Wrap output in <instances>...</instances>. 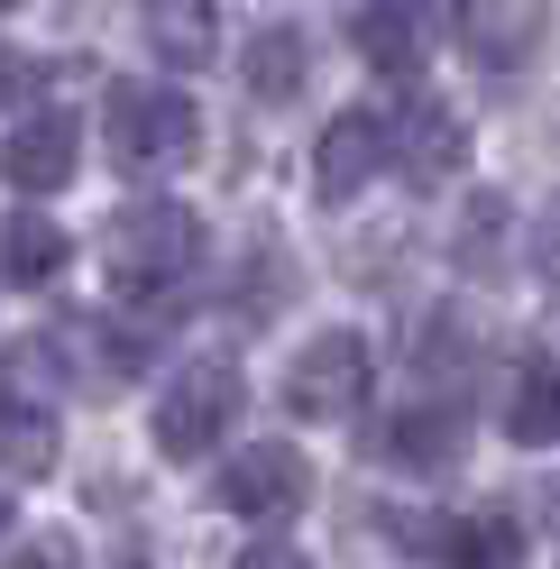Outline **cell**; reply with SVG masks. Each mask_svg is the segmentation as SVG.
I'll list each match as a JSON object with an SVG mask.
<instances>
[{
    "label": "cell",
    "instance_id": "cell-1",
    "mask_svg": "<svg viewBox=\"0 0 560 569\" xmlns=\"http://www.w3.org/2000/svg\"><path fill=\"white\" fill-rule=\"evenodd\" d=\"M101 148H111L120 174H174L202 148V111L166 83H120L101 101Z\"/></svg>",
    "mask_w": 560,
    "mask_h": 569
},
{
    "label": "cell",
    "instance_id": "cell-2",
    "mask_svg": "<svg viewBox=\"0 0 560 569\" xmlns=\"http://www.w3.org/2000/svg\"><path fill=\"white\" fill-rule=\"evenodd\" d=\"M101 267H111L120 295H166V284H184L202 267V221L184 202H138L101 230Z\"/></svg>",
    "mask_w": 560,
    "mask_h": 569
},
{
    "label": "cell",
    "instance_id": "cell-3",
    "mask_svg": "<svg viewBox=\"0 0 560 569\" xmlns=\"http://www.w3.org/2000/svg\"><path fill=\"white\" fill-rule=\"evenodd\" d=\"M239 396H249L239 368H184V377L157 396V450H166V459H212L221 432L239 422Z\"/></svg>",
    "mask_w": 560,
    "mask_h": 569
},
{
    "label": "cell",
    "instance_id": "cell-4",
    "mask_svg": "<svg viewBox=\"0 0 560 569\" xmlns=\"http://www.w3.org/2000/svg\"><path fill=\"white\" fill-rule=\"evenodd\" d=\"M368 377H377L368 340L359 331H322V340H303V359L286 368V405L312 413V422H340V413L368 405Z\"/></svg>",
    "mask_w": 560,
    "mask_h": 569
},
{
    "label": "cell",
    "instance_id": "cell-5",
    "mask_svg": "<svg viewBox=\"0 0 560 569\" xmlns=\"http://www.w3.org/2000/svg\"><path fill=\"white\" fill-rule=\"evenodd\" d=\"M303 496H312V469H303V450H286V441H258V450L221 459V506L249 515V523H286Z\"/></svg>",
    "mask_w": 560,
    "mask_h": 569
},
{
    "label": "cell",
    "instance_id": "cell-6",
    "mask_svg": "<svg viewBox=\"0 0 560 569\" xmlns=\"http://www.w3.org/2000/svg\"><path fill=\"white\" fill-rule=\"evenodd\" d=\"M0 166H10L19 193H64V184H74V120H64V101H56V111H38V101H10Z\"/></svg>",
    "mask_w": 560,
    "mask_h": 569
},
{
    "label": "cell",
    "instance_id": "cell-7",
    "mask_svg": "<svg viewBox=\"0 0 560 569\" xmlns=\"http://www.w3.org/2000/svg\"><path fill=\"white\" fill-rule=\"evenodd\" d=\"M377 166H396V120L340 111V120L322 129V148H312V193H322V202H349Z\"/></svg>",
    "mask_w": 560,
    "mask_h": 569
},
{
    "label": "cell",
    "instance_id": "cell-8",
    "mask_svg": "<svg viewBox=\"0 0 560 569\" xmlns=\"http://www.w3.org/2000/svg\"><path fill=\"white\" fill-rule=\"evenodd\" d=\"M460 47H469V64H487V74L523 64V56L542 47V0H469Z\"/></svg>",
    "mask_w": 560,
    "mask_h": 569
},
{
    "label": "cell",
    "instance_id": "cell-9",
    "mask_svg": "<svg viewBox=\"0 0 560 569\" xmlns=\"http://www.w3.org/2000/svg\"><path fill=\"white\" fill-rule=\"evenodd\" d=\"M396 166L413 174V184L460 174V166H469V129H460V111H441V101H404V111H396Z\"/></svg>",
    "mask_w": 560,
    "mask_h": 569
},
{
    "label": "cell",
    "instance_id": "cell-10",
    "mask_svg": "<svg viewBox=\"0 0 560 569\" xmlns=\"http://www.w3.org/2000/svg\"><path fill=\"white\" fill-rule=\"evenodd\" d=\"M349 38H359V56L377 64V74H413V64H423V38H432V19L413 10V0H359Z\"/></svg>",
    "mask_w": 560,
    "mask_h": 569
},
{
    "label": "cell",
    "instance_id": "cell-11",
    "mask_svg": "<svg viewBox=\"0 0 560 569\" xmlns=\"http://www.w3.org/2000/svg\"><path fill=\"white\" fill-rule=\"evenodd\" d=\"M469 450V413L460 405H413L387 422V459L396 469H450V459Z\"/></svg>",
    "mask_w": 560,
    "mask_h": 569
},
{
    "label": "cell",
    "instance_id": "cell-12",
    "mask_svg": "<svg viewBox=\"0 0 560 569\" xmlns=\"http://www.w3.org/2000/svg\"><path fill=\"white\" fill-rule=\"evenodd\" d=\"M148 47L166 64H212L221 47V0H148Z\"/></svg>",
    "mask_w": 560,
    "mask_h": 569
},
{
    "label": "cell",
    "instance_id": "cell-13",
    "mask_svg": "<svg viewBox=\"0 0 560 569\" xmlns=\"http://www.w3.org/2000/svg\"><path fill=\"white\" fill-rule=\"evenodd\" d=\"M506 441H523V450L560 441V368L551 359H523L514 368V386H506Z\"/></svg>",
    "mask_w": 560,
    "mask_h": 569
},
{
    "label": "cell",
    "instance_id": "cell-14",
    "mask_svg": "<svg viewBox=\"0 0 560 569\" xmlns=\"http://www.w3.org/2000/svg\"><path fill=\"white\" fill-rule=\"evenodd\" d=\"M303 28H286V19H276V28H258V47H249V92L258 101H294L303 92Z\"/></svg>",
    "mask_w": 560,
    "mask_h": 569
},
{
    "label": "cell",
    "instance_id": "cell-15",
    "mask_svg": "<svg viewBox=\"0 0 560 569\" xmlns=\"http://www.w3.org/2000/svg\"><path fill=\"white\" fill-rule=\"evenodd\" d=\"M56 276H64V230L38 221V211H19L10 221V284L28 295V284H56Z\"/></svg>",
    "mask_w": 560,
    "mask_h": 569
},
{
    "label": "cell",
    "instance_id": "cell-16",
    "mask_svg": "<svg viewBox=\"0 0 560 569\" xmlns=\"http://www.w3.org/2000/svg\"><path fill=\"white\" fill-rule=\"evenodd\" d=\"M450 569H523V523L514 515H469L460 542H450Z\"/></svg>",
    "mask_w": 560,
    "mask_h": 569
},
{
    "label": "cell",
    "instance_id": "cell-17",
    "mask_svg": "<svg viewBox=\"0 0 560 569\" xmlns=\"http://www.w3.org/2000/svg\"><path fill=\"white\" fill-rule=\"evenodd\" d=\"M47 459H56V422L28 405V396H10V487H38Z\"/></svg>",
    "mask_w": 560,
    "mask_h": 569
},
{
    "label": "cell",
    "instance_id": "cell-18",
    "mask_svg": "<svg viewBox=\"0 0 560 569\" xmlns=\"http://www.w3.org/2000/svg\"><path fill=\"white\" fill-rule=\"evenodd\" d=\"M497 230H506V202H497V193H478V202H469V221H460V267H478V276L497 267Z\"/></svg>",
    "mask_w": 560,
    "mask_h": 569
},
{
    "label": "cell",
    "instance_id": "cell-19",
    "mask_svg": "<svg viewBox=\"0 0 560 569\" xmlns=\"http://www.w3.org/2000/svg\"><path fill=\"white\" fill-rule=\"evenodd\" d=\"M10 569H74V542L64 532H28V542H10Z\"/></svg>",
    "mask_w": 560,
    "mask_h": 569
},
{
    "label": "cell",
    "instance_id": "cell-20",
    "mask_svg": "<svg viewBox=\"0 0 560 569\" xmlns=\"http://www.w3.org/2000/svg\"><path fill=\"white\" fill-rule=\"evenodd\" d=\"M239 569H312L294 542H249V551H239Z\"/></svg>",
    "mask_w": 560,
    "mask_h": 569
},
{
    "label": "cell",
    "instance_id": "cell-21",
    "mask_svg": "<svg viewBox=\"0 0 560 569\" xmlns=\"http://www.w3.org/2000/svg\"><path fill=\"white\" fill-rule=\"evenodd\" d=\"M533 276H551V284H560V202L542 211V248H533Z\"/></svg>",
    "mask_w": 560,
    "mask_h": 569
}]
</instances>
